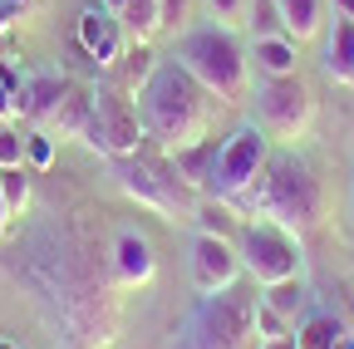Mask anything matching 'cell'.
<instances>
[{
    "label": "cell",
    "mask_w": 354,
    "mask_h": 349,
    "mask_svg": "<svg viewBox=\"0 0 354 349\" xmlns=\"http://www.w3.org/2000/svg\"><path fill=\"white\" fill-rule=\"evenodd\" d=\"M266 158H271V138H266V128L261 123H241L232 128V138L216 148L212 158V172H207V197H221V202H241L251 192V182L261 178V167Z\"/></svg>",
    "instance_id": "52a82bcc"
},
{
    "label": "cell",
    "mask_w": 354,
    "mask_h": 349,
    "mask_svg": "<svg viewBox=\"0 0 354 349\" xmlns=\"http://www.w3.org/2000/svg\"><path fill=\"white\" fill-rule=\"evenodd\" d=\"M256 123L266 128V138H276V143H295L310 118H315V99H310V89L286 74V79H261L256 84Z\"/></svg>",
    "instance_id": "9c48e42d"
},
{
    "label": "cell",
    "mask_w": 354,
    "mask_h": 349,
    "mask_svg": "<svg viewBox=\"0 0 354 349\" xmlns=\"http://www.w3.org/2000/svg\"><path fill=\"white\" fill-rule=\"evenodd\" d=\"M30 261H35V285L44 290L39 300L55 305V315L84 339V344H109L118 330V305H113V285L104 281V271L79 251V241L59 227H44L30 241Z\"/></svg>",
    "instance_id": "6da1fadb"
},
{
    "label": "cell",
    "mask_w": 354,
    "mask_h": 349,
    "mask_svg": "<svg viewBox=\"0 0 354 349\" xmlns=\"http://www.w3.org/2000/svg\"><path fill=\"white\" fill-rule=\"evenodd\" d=\"M335 10H339V15H349V20H354V0H335Z\"/></svg>",
    "instance_id": "d6a6232c"
},
{
    "label": "cell",
    "mask_w": 354,
    "mask_h": 349,
    "mask_svg": "<svg viewBox=\"0 0 354 349\" xmlns=\"http://www.w3.org/2000/svg\"><path fill=\"white\" fill-rule=\"evenodd\" d=\"M6 222H10V211H6V197H0V236H6Z\"/></svg>",
    "instance_id": "836d02e7"
},
{
    "label": "cell",
    "mask_w": 354,
    "mask_h": 349,
    "mask_svg": "<svg viewBox=\"0 0 354 349\" xmlns=\"http://www.w3.org/2000/svg\"><path fill=\"white\" fill-rule=\"evenodd\" d=\"M79 45L94 55L104 69L118 64V55H123V20H118L109 6H88V10L79 15Z\"/></svg>",
    "instance_id": "7c38bea8"
},
{
    "label": "cell",
    "mask_w": 354,
    "mask_h": 349,
    "mask_svg": "<svg viewBox=\"0 0 354 349\" xmlns=\"http://www.w3.org/2000/svg\"><path fill=\"white\" fill-rule=\"evenodd\" d=\"M177 64H183L202 89L221 104H241L246 99V79H251V55L241 50V39L227 25H202L177 39Z\"/></svg>",
    "instance_id": "277c9868"
},
{
    "label": "cell",
    "mask_w": 354,
    "mask_h": 349,
    "mask_svg": "<svg viewBox=\"0 0 354 349\" xmlns=\"http://www.w3.org/2000/svg\"><path fill=\"white\" fill-rule=\"evenodd\" d=\"M69 89V84L64 79H35L30 84V89H20V113H30V118H50V109L59 104V94Z\"/></svg>",
    "instance_id": "44dd1931"
},
{
    "label": "cell",
    "mask_w": 354,
    "mask_h": 349,
    "mask_svg": "<svg viewBox=\"0 0 354 349\" xmlns=\"http://www.w3.org/2000/svg\"><path fill=\"white\" fill-rule=\"evenodd\" d=\"M104 6H109V10H123V6H128V0H104Z\"/></svg>",
    "instance_id": "e575fe53"
},
{
    "label": "cell",
    "mask_w": 354,
    "mask_h": 349,
    "mask_svg": "<svg viewBox=\"0 0 354 349\" xmlns=\"http://www.w3.org/2000/svg\"><path fill=\"white\" fill-rule=\"evenodd\" d=\"M153 271H158V256H153L148 236L118 232V236H113V281H118V285H148Z\"/></svg>",
    "instance_id": "4fadbf2b"
},
{
    "label": "cell",
    "mask_w": 354,
    "mask_h": 349,
    "mask_svg": "<svg viewBox=\"0 0 354 349\" xmlns=\"http://www.w3.org/2000/svg\"><path fill=\"white\" fill-rule=\"evenodd\" d=\"M15 113H20V94L10 89V84H6V79H0V123H10Z\"/></svg>",
    "instance_id": "4dcf8cb0"
},
{
    "label": "cell",
    "mask_w": 354,
    "mask_h": 349,
    "mask_svg": "<svg viewBox=\"0 0 354 349\" xmlns=\"http://www.w3.org/2000/svg\"><path fill=\"white\" fill-rule=\"evenodd\" d=\"M0 197H6V211H25L30 207V172L20 167H0Z\"/></svg>",
    "instance_id": "cb8c5ba5"
},
{
    "label": "cell",
    "mask_w": 354,
    "mask_h": 349,
    "mask_svg": "<svg viewBox=\"0 0 354 349\" xmlns=\"http://www.w3.org/2000/svg\"><path fill=\"white\" fill-rule=\"evenodd\" d=\"M281 6V20H286V35L295 39H315L320 30H325V6L320 0H276Z\"/></svg>",
    "instance_id": "ac0fdd59"
},
{
    "label": "cell",
    "mask_w": 354,
    "mask_h": 349,
    "mask_svg": "<svg viewBox=\"0 0 354 349\" xmlns=\"http://www.w3.org/2000/svg\"><path fill=\"white\" fill-rule=\"evenodd\" d=\"M167 158H172L177 172H183V178L202 192V187H207V172H212V158H216V143L202 138V143H192V148H183V153H167Z\"/></svg>",
    "instance_id": "7402d4cb"
},
{
    "label": "cell",
    "mask_w": 354,
    "mask_h": 349,
    "mask_svg": "<svg viewBox=\"0 0 354 349\" xmlns=\"http://www.w3.org/2000/svg\"><path fill=\"white\" fill-rule=\"evenodd\" d=\"M266 35H286V20H281L276 0H256L251 6V39H266Z\"/></svg>",
    "instance_id": "d4e9b609"
},
{
    "label": "cell",
    "mask_w": 354,
    "mask_h": 349,
    "mask_svg": "<svg viewBox=\"0 0 354 349\" xmlns=\"http://www.w3.org/2000/svg\"><path fill=\"white\" fill-rule=\"evenodd\" d=\"M192 222H197V232H207V236H227V241H236V232H241L236 207L221 202V197H202L197 211H192Z\"/></svg>",
    "instance_id": "d6986e66"
},
{
    "label": "cell",
    "mask_w": 354,
    "mask_h": 349,
    "mask_svg": "<svg viewBox=\"0 0 354 349\" xmlns=\"http://www.w3.org/2000/svg\"><path fill=\"white\" fill-rule=\"evenodd\" d=\"M256 349H295V334H276V339H256Z\"/></svg>",
    "instance_id": "1f68e13d"
},
{
    "label": "cell",
    "mask_w": 354,
    "mask_h": 349,
    "mask_svg": "<svg viewBox=\"0 0 354 349\" xmlns=\"http://www.w3.org/2000/svg\"><path fill=\"white\" fill-rule=\"evenodd\" d=\"M25 162V138L15 128H0V167H20Z\"/></svg>",
    "instance_id": "83f0119b"
},
{
    "label": "cell",
    "mask_w": 354,
    "mask_h": 349,
    "mask_svg": "<svg viewBox=\"0 0 354 349\" xmlns=\"http://www.w3.org/2000/svg\"><path fill=\"white\" fill-rule=\"evenodd\" d=\"M251 349H256V344H251Z\"/></svg>",
    "instance_id": "74e56055"
},
{
    "label": "cell",
    "mask_w": 354,
    "mask_h": 349,
    "mask_svg": "<svg viewBox=\"0 0 354 349\" xmlns=\"http://www.w3.org/2000/svg\"><path fill=\"white\" fill-rule=\"evenodd\" d=\"M261 305H271L286 325H295L300 310H305V285H300V281H281V285H271V290L261 295Z\"/></svg>",
    "instance_id": "603a6c76"
},
{
    "label": "cell",
    "mask_w": 354,
    "mask_h": 349,
    "mask_svg": "<svg viewBox=\"0 0 354 349\" xmlns=\"http://www.w3.org/2000/svg\"><path fill=\"white\" fill-rule=\"evenodd\" d=\"M236 211L266 216V222L286 227L290 236H305V232H315L325 222V187H320L315 167L300 153H281V158H266L261 178L236 202Z\"/></svg>",
    "instance_id": "7a4b0ae2"
},
{
    "label": "cell",
    "mask_w": 354,
    "mask_h": 349,
    "mask_svg": "<svg viewBox=\"0 0 354 349\" xmlns=\"http://www.w3.org/2000/svg\"><path fill=\"white\" fill-rule=\"evenodd\" d=\"M0 349H15V344H10V339H0Z\"/></svg>",
    "instance_id": "d590c367"
},
{
    "label": "cell",
    "mask_w": 354,
    "mask_h": 349,
    "mask_svg": "<svg viewBox=\"0 0 354 349\" xmlns=\"http://www.w3.org/2000/svg\"><path fill=\"white\" fill-rule=\"evenodd\" d=\"M325 74L344 89H354V20L335 10V20L325 25Z\"/></svg>",
    "instance_id": "5bb4252c"
},
{
    "label": "cell",
    "mask_w": 354,
    "mask_h": 349,
    "mask_svg": "<svg viewBox=\"0 0 354 349\" xmlns=\"http://www.w3.org/2000/svg\"><path fill=\"white\" fill-rule=\"evenodd\" d=\"M349 202H354V187H349Z\"/></svg>",
    "instance_id": "8d00e7d4"
},
{
    "label": "cell",
    "mask_w": 354,
    "mask_h": 349,
    "mask_svg": "<svg viewBox=\"0 0 354 349\" xmlns=\"http://www.w3.org/2000/svg\"><path fill=\"white\" fill-rule=\"evenodd\" d=\"M118 20H123V30L133 35V45H148V39L162 30V25H158V0H128V6L118 10Z\"/></svg>",
    "instance_id": "ffe728a7"
},
{
    "label": "cell",
    "mask_w": 354,
    "mask_h": 349,
    "mask_svg": "<svg viewBox=\"0 0 354 349\" xmlns=\"http://www.w3.org/2000/svg\"><path fill=\"white\" fill-rule=\"evenodd\" d=\"M187 20V0H158V25L172 30V25H183Z\"/></svg>",
    "instance_id": "f1b7e54d"
},
{
    "label": "cell",
    "mask_w": 354,
    "mask_h": 349,
    "mask_svg": "<svg viewBox=\"0 0 354 349\" xmlns=\"http://www.w3.org/2000/svg\"><path fill=\"white\" fill-rule=\"evenodd\" d=\"M44 128H55L59 138H84L88 128H94V94L84 89H64L59 104L50 109V118H44Z\"/></svg>",
    "instance_id": "9a60e30c"
},
{
    "label": "cell",
    "mask_w": 354,
    "mask_h": 349,
    "mask_svg": "<svg viewBox=\"0 0 354 349\" xmlns=\"http://www.w3.org/2000/svg\"><path fill=\"white\" fill-rule=\"evenodd\" d=\"M236 251H241V271L261 285V290H271V285H281V281H300V271H305V256H300V241L286 232V227H276V222H246L241 232H236Z\"/></svg>",
    "instance_id": "ba28073f"
},
{
    "label": "cell",
    "mask_w": 354,
    "mask_h": 349,
    "mask_svg": "<svg viewBox=\"0 0 354 349\" xmlns=\"http://www.w3.org/2000/svg\"><path fill=\"white\" fill-rule=\"evenodd\" d=\"M143 138H148V128H143L138 109L123 99L118 84H104V89H94V128L84 133V143L99 148V153L133 158V153L143 148Z\"/></svg>",
    "instance_id": "30bf717a"
},
{
    "label": "cell",
    "mask_w": 354,
    "mask_h": 349,
    "mask_svg": "<svg viewBox=\"0 0 354 349\" xmlns=\"http://www.w3.org/2000/svg\"><path fill=\"white\" fill-rule=\"evenodd\" d=\"M251 64H256L261 79H286V74H295V39H290V35L251 39Z\"/></svg>",
    "instance_id": "2e32d148"
},
{
    "label": "cell",
    "mask_w": 354,
    "mask_h": 349,
    "mask_svg": "<svg viewBox=\"0 0 354 349\" xmlns=\"http://www.w3.org/2000/svg\"><path fill=\"white\" fill-rule=\"evenodd\" d=\"M25 162L30 167H50L55 162V138L50 133H30L25 138Z\"/></svg>",
    "instance_id": "4316f807"
},
{
    "label": "cell",
    "mask_w": 354,
    "mask_h": 349,
    "mask_svg": "<svg viewBox=\"0 0 354 349\" xmlns=\"http://www.w3.org/2000/svg\"><path fill=\"white\" fill-rule=\"evenodd\" d=\"M128 59H133V64H128V74H123V89H143V84L153 79V69H158V64H153V50H148V45H133Z\"/></svg>",
    "instance_id": "484cf974"
},
{
    "label": "cell",
    "mask_w": 354,
    "mask_h": 349,
    "mask_svg": "<svg viewBox=\"0 0 354 349\" xmlns=\"http://www.w3.org/2000/svg\"><path fill=\"white\" fill-rule=\"evenodd\" d=\"M256 334V295L232 285L202 295V305L187 320V349H251Z\"/></svg>",
    "instance_id": "8992f818"
},
{
    "label": "cell",
    "mask_w": 354,
    "mask_h": 349,
    "mask_svg": "<svg viewBox=\"0 0 354 349\" xmlns=\"http://www.w3.org/2000/svg\"><path fill=\"white\" fill-rule=\"evenodd\" d=\"M207 123H212V94L177 59L158 64L153 79L143 84V128H148V138H158L162 153H183V148L207 138Z\"/></svg>",
    "instance_id": "3957f363"
},
{
    "label": "cell",
    "mask_w": 354,
    "mask_h": 349,
    "mask_svg": "<svg viewBox=\"0 0 354 349\" xmlns=\"http://www.w3.org/2000/svg\"><path fill=\"white\" fill-rule=\"evenodd\" d=\"M236 281H241V251H236V241L197 232V241H192V285L202 295H216V290H232Z\"/></svg>",
    "instance_id": "8fae6325"
},
{
    "label": "cell",
    "mask_w": 354,
    "mask_h": 349,
    "mask_svg": "<svg viewBox=\"0 0 354 349\" xmlns=\"http://www.w3.org/2000/svg\"><path fill=\"white\" fill-rule=\"evenodd\" d=\"M212 6V20H221V25H232V20H241V10H246V0H207Z\"/></svg>",
    "instance_id": "f546056e"
},
{
    "label": "cell",
    "mask_w": 354,
    "mask_h": 349,
    "mask_svg": "<svg viewBox=\"0 0 354 349\" xmlns=\"http://www.w3.org/2000/svg\"><path fill=\"white\" fill-rule=\"evenodd\" d=\"M123 192L138 202V207H148V211H158V216H167V222H177V216H192L197 211V202H202V192L177 172V162L162 153H133L128 158V167H123Z\"/></svg>",
    "instance_id": "5b68a950"
},
{
    "label": "cell",
    "mask_w": 354,
    "mask_h": 349,
    "mask_svg": "<svg viewBox=\"0 0 354 349\" xmlns=\"http://www.w3.org/2000/svg\"><path fill=\"white\" fill-rule=\"evenodd\" d=\"M295 349H354V334L335 315H305L295 330Z\"/></svg>",
    "instance_id": "e0dca14e"
}]
</instances>
